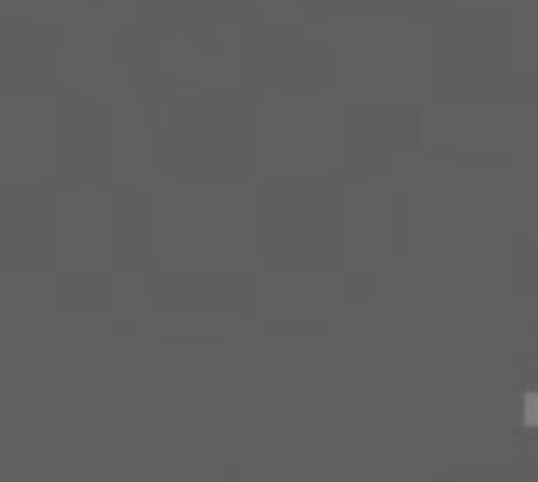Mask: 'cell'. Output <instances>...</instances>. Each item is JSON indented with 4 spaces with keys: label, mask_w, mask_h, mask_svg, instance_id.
Instances as JSON below:
<instances>
[{
    "label": "cell",
    "mask_w": 538,
    "mask_h": 482,
    "mask_svg": "<svg viewBox=\"0 0 538 482\" xmlns=\"http://www.w3.org/2000/svg\"><path fill=\"white\" fill-rule=\"evenodd\" d=\"M526 419L538 427V397H530V410H526Z\"/></svg>",
    "instance_id": "6da1fadb"
}]
</instances>
